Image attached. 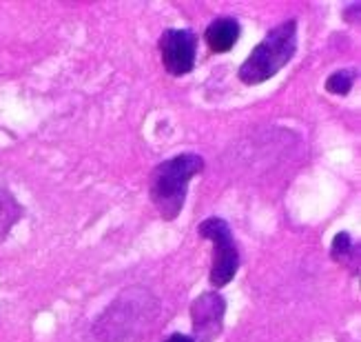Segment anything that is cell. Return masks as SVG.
<instances>
[{"mask_svg":"<svg viewBox=\"0 0 361 342\" xmlns=\"http://www.w3.org/2000/svg\"><path fill=\"white\" fill-rule=\"evenodd\" d=\"M158 298L145 287H129L93 322L98 342H137L158 318Z\"/></svg>","mask_w":361,"mask_h":342,"instance_id":"cell-1","label":"cell"},{"mask_svg":"<svg viewBox=\"0 0 361 342\" xmlns=\"http://www.w3.org/2000/svg\"><path fill=\"white\" fill-rule=\"evenodd\" d=\"M204 171V158L197 153H180L160 163L149 180V196L164 220H176L180 216L188 184L193 176Z\"/></svg>","mask_w":361,"mask_h":342,"instance_id":"cell-2","label":"cell"},{"mask_svg":"<svg viewBox=\"0 0 361 342\" xmlns=\"http://www.w3.org/2000/svg\"><path fill=\"white\" fill-rule=\"evenodd\" d=\"M295 49H297V23L286 20L273 27L242 62V67L238 71L240 81L244 85H259L271 81L273 76H277L288 65L290 58L295 56Z\"/></svg>","mask_w":361,"mask_h":342,"instance_id":"cell-3","label":"cell"},{"mask_svg":"<svg viewBox=\"0 0 361 342\" xmlns=\"http://www.w3.org/2000/svg\"><path fill=\"white\" fill-rule=\"evenodd\" d=\"M202 238L213 242V267H211V285L215 289L226 287L240 269V252L233 240V231L222 218H207L197 225Z\"/></svg>","mask_w":361,"mask_h":342,"instance_id":"cell-4","label":"cell"},{"mask_svg":"<svg viewBox=\"0 0 361 342\" xmlns=\"http://www.w3.org/2000/svg\"><path fill=\"white\" fill-rule=\"evenodd\" d=\"M160 56L171 76L191 73L197 56V36L191 29H166L160 38Z\"/></svg>","mask_w":361,"mask_h":342,"instance_id":"cell-5","label":"cell"},{"mask_svg":"<svg viewBox=\"0 0 361 342\" xmlns=\"http://www.w3.org/2000/svg\"><path fill=\"white\" fill-rule=\"evenodd\" d=\"M226 314V300L215 291L197 295L191 305V322H193V342H215L222 334Z\"/></svg>","mask_w":361,"mask_h":342,"instance_id":"cell-6","label":"cell"},{"mask_svg":"<svg viewBox=\"0 0 361 342\" xmlns=\"http://www.w3.org/2000/svg\"><path fill=\"white\" fill-rule=\"evenodd\" d=\"M207 45L213 54H226L231 52L235 42L240 40V23L231 18V16H222V18H215L207 27Z\"/></svg>","mask_w":361,"mask_h":342,"instance_id":"cell-7","label":"cell"},{"mask_svg":"<svg viewBox=\"0 0 361 342\" xmlns=\"http://www.w3.org/2000/svg\"><path fill=\"white\" fill-rule=\"evenodd\" d=\"M331 256L335 262H339L341 267L353 269V273H357L359 267V247L353 242V238L348 236L346 231L337 233L333 238V247H331Z\"/></svg>","mask_w":361,"mask_h":342,"instance_id":"cell-8","label":"cell"},{"mask_svg":"<svg viewBox=\"0 0 361 342\" xmlns=\"http://www.w3.org/2000/svg\"><path fill=\"white\" fill-rule=\"evenodd\" d=\"M357 81V71L355 69H339L333 71L331 76L326 78V91L328 93H335V96H348L353 85Z\"/></svg>","mask_w":361,"mask_h":342,"instance_id":"cell-9","label":"cell"},{"mask_svg":"<svg viewBox=\"0 0 361 342\" xmlns=\"http://www.w3.org/2000/svg\"><path fill=\"white\" fill-rule=\"evenodd\" d=\"M164 342H193L191 336H184V334H171Z\"/></svg>","mask_w":361,"mask_h":342,"instance_id":"cell-10","label":"cell"},{"mask_svg":"<svg viewBox=\"0 0 361 342\" xmlns=\"http://www.w3.org/2000/svg\"><path fill=\"white\" fill-rule=\"evenodd\" d=\"M361 11V7H359V3H355V5H350L346 11H343V13H346V20H350L353 23V13H359Z\"/></svg>","mask_w":361,"mask_h":342,"instance_id":"cell-11","label":"cell"}]
</instances>
